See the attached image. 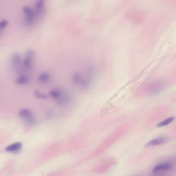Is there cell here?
Wrapping results in <instances>:
<instances>
[{
    "instance_id": "obj_1",
    "label": "cell",
    "mask_w": 176,
    "mask_h": 176,
    "mask_svg": "<svg viewBox=\"0 0 176 176\" xmlns=\"http://www.w3.org/2000/svg\"><path fill=\"white\" fill-rule=\"evenodd\" d=\"M19 116L25 125L28 126H32L36 123V118L33 113L29 109H21L19 112Z\"/></svg>"
},
{
    "instance_id": "obj_2",
    "label": "cell",
    "mask_w": 176,
    "mask_h": 176,
    "mask_svg": "<svg viewBox=\"0 0 176 176\" xmlns=\"http://www.w3.org/2000/svg\"><path fill=\"white\" fill-rule=\"evenodd\" d=\"M72 81L73 84L82 90H85L90 87L89 79L79 73H75L72 76Z\"/></svg>"
},
{
    "instance_id": "obj_3",
    "label": "cell",
    "mask_w": 176,
    "mask_h": 176,
    "mask_svg": "<svg viewBox=\"0 0 176 176\" xmlns=\"http://www.w3.org/2000/svg\"><path fill=\"white\" fill-rule=\"evenodd\" d=\"M35 55V51L32 49H28L25 52V58L22 62V64L24 69L27 71H29L33 67Z\"/></svg>"
},
{
    "instance_id": "obj_4",
    "label": "cell",
    "mask_w": 176,
    "mask_h": 176,
    "mask_svg": "<svg viewBox=\"0 0 176 176\" xmlns=\"http://www.w3.org/2000/svg\"><path fill=\"white\" fill-rule=\"evenodd\" d=\"M23 12L25 16V23L28 26H30L35 23L36 19L37 14L34 12L32 9L28 6H24L23 8Z\"/></svg>"
},
{
    "instance_id": "obj_5",
    "label": "cell",
    "mask_w": 176,
    "mask_h": 176,
    "mask_svg": "<svg viewBox=\"0 0 176 176\" xmlns=\"http://www.w3.org/2000/svg\"><path fill=\"white\" fill-rule=\"evenodd\" d=\"M72 101V95L66 91L62 90V94L60 99L57 102V104L62 106H67L70 105Z\"/></svg>"
},
{
    "instance_id": "obj_6",
    "label": "cell",
    "mask_w": 176,
    "mask_h": 176,
    "mask_svg": "<svg viewBox=\"0 0 176 176\" xmlns=\"http://www.w3.org/2000/svg\"><path fill=\"white\" fill-rule=\"evenodd\" d=\"M168 141V137L167 136H160L148 142L145 145V147H149L161 145V144L166 143Z\"/></svg>"
},
{
    "instance_id": "obj_7",
    "label": "cell",
    "mask_w": 176,
    "mask_h": 176,
    "mask_svg": "<svg viewBox=\"0 0 176 176\" xmlns=\"http://www.w3.org/2000/svg\"><path fill=\"white\" fill-rule=\"evenodd\" d=\"M163 88V84H162L161 82H153L150 85L148 92L150 95H155L161 92Z\"/></svg>"
},
{
    "instance_id": "obj_8",
    "label": "cell",
    "mask_w": 176,
    "mask_h": 176,
    "mask_svg": "<svg viewBox=\"0 0 176 176\" xmlns=\"http://www.w3.org/2000/svg\"><path fill=\"white\" fill-rule=\"evenodd\" d=\"M10 63L12 66L15 69H18L20 67L22 63V57L19 53H15L12 56Z\"/></svg>"
},
{
    "instance_id": "obj_9",
    "label": "cell",
    "mask_w": 176,
    "mask_h": 176,
    "mask_svg": "<svg viewBox=\"0 0 176 176\" xmlns=\"http://www.w3.org/2000/svg\"><path fill=\"white\" fill-rule=\"evenodd\" d=\"M30 81V78L28 75L24 73H21L16 78L15 80V83L19 86H25L28 84Z\"/></svg>"
},
{
    "instance_id": "obj_10",
    "label": "cell",
    "mask_w": 176,
    "mask_h": 176,
    "mask_svg": "<svg viewBox=\"0 0 176 176\" xmlns=\"http://www.w3.org/2000/svg\"><path fill=\"white\" fill-rule=\"evenodd\" d=\"M22 147V144L20 142H15L6 147L5 150L11 153H17L20 152Z\"/></svg>"
},
{
    "instance_id": "obj_11",
    "label": "cell",
    "mask_w": 176,
    "mask_h": 176,
    "mask_svg": "<svg viewBox=\"0 0 176 176\" xmlns=\"http://www.w3.org/2000/svg\"><path fill=\"white\" fill-rule=\"evenodd\" d=\"M37 80L42 84H48L51 80V74L48 72H44L39 75L37 78Z\"/></svg>"
},
{
    "instance_id": "obj_12",
    "label": "cell",
    "mask_w": 176,
    "mask_h": 176,
    "mask_svg": "<svg viewBox=\"0 0 176 176\" xmlns=\"http://www.w3.org/2000/svg\"><path fill=\"white\" fill-rule=\"evenodd\" d=\"M171 167H172V165L171 163H161L155 166V167L153 168V171L156 173L160 171H167V170L171 169Z\"/></svg>"
},
{
    "instance_id": "obj_13",
    "label": "cell",
    "mask_w": 176,
    "mask_h": 176,
    "mask_svg": "<svg viewBox=\"0 0 176 176\" xmlns=\"http://www.w3.org/2000/svg\"><path fill=\"white\" fill-rule=\"evenodd\" d=\"M61 93L62 90L58 89H53L49 92V96L57 102L60 99V96L61 95Z\"/></svg>"
},
{
    "instance_id": "obj_14",
    "label": "cell",
    "mask_w": 176,
    "mask_h": 176,
    "mask_svg": "<svg viewBox=\"0 0 176 176\" xmlns=\"http://www.w3.org/2000/svg\"><path fill=\"white\" fill-rule=\"evenodd\" d=\"M45 0H37L36 3V8L38 15H41L43 12L44 6H45Z\"/></svg>"
},
{
    "instance_id": "obj_15",
    "label": "cell",
    "mask_w": 176,
    "mask_h": 176,
    "mask_svg": "<svg viewBox=\"0 0 176 176\" xmlns=\"http://www.w3.org/2000/svg\"><path fill=\"white\" fill-rule=\"evenodd\" d=\"M34 95L37 99H48L49 98L48 96L47 95V94H45L43 92H41L38 90L34 91Z\"/></svg>"
},
{
    "instance_id": "obj_16",
    "label": "cell",
    "mask_w": 176,
    "mask_h": 176,
    "mask_svg": "<svg viewBox=\"0 0 176 176\" xmlns=\"http://www.w3.org/2000/svg\"><path fill=\"white\" fill-rule=\"evenodd\" d=\"M174 117H170L168 119L165 120L162 122L160 123L157 125V127H162L166 126L167 125H170V124L174 120Z\"/></svg>"
},
{
    "instance_id": "obj_17",
    "label": "cell",
    "mask_w": 176,
    "mask_h": 176,
    "mask_svg": "<svg viewBox=\"0 0 176 176\" xmlns=\"http://www.w3.org/2000/svg\"><path fill=\"white\" fill-rule=\"evenodd\" d=\"M9 23L8 21L6 20H3L0 21V30H4L6 28Z\"/></svg>"
},
{
    "instance_id": "obj_18",
    "label": "cell",
    "mask_w": 176,
    "mask_h": 176,
    "mask_svg": "<svg viewBox=\"0 0 176 176\" xmlns=\"http://www.w3.org/2000/svg\"><path fill=\"white\" fill-rule=\"evenodd\" d=\"M46 115H47V117H48L49 119H51V118L53 117L54 115V111L53 110L49 109V110L47 111Z\"/></svg>"
}]
</instances>
